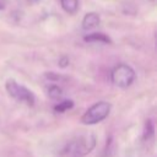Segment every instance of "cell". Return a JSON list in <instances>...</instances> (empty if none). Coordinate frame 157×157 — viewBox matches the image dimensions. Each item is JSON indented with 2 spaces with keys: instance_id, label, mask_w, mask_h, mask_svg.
Instances as JSON below:
<instances>
[{
  "instance_id": "1",
  "label": "cell",
  "mask_w": 157,
  "mask_h": 157,
  "mask_svg": "<svg viewBox=\"0 0 157 157\" xmlns=\"http://www.w3.org/2000/svg\"><path fill=\"white\" fill-rule=\"evenodd\" d=\"M110 103L108 102H97L93 105H91L82 115L81 118V123L85 125H92V124H97L99 121H102L103 119H105L109 113H110Z\"/></svg>"
},
{
  "instance_id": "2",
  "label": "cell",
  "mask_w": 157,
  "mask_h": 157,
  "mask_svg": "<svg viewBox=\"0 0 157 157\" xmlns=\"http://www.w3.org/2000/svg\"><path fill=\"white\" fill-rule=\"evenodd\" d=\"M94 145H96V139L92 134H90V135L80 136L70 141L69 145L65 147V152L74 157H80V156H83L91 152Z\"/></svg>"
},
{
  "instance_id": "3",
  "label": "cell",
  "mask_w": 157,
  "mask_h": 157,
  "mask_svg": "<svg viewBox=\"0 0 157 157\" xmlns=\"http://www.w3.org/2000/svg\"><path fill=\"white\" fill-rule=\"evenodd\" d=\"M110 78H112V82L117 87L126 88L134 82L135 71H134V69L131 66H129L126 64H119L112 70Z\"/></svg>"
},
{
  "instance_id": "4",
  "label": "cell",
  "mask_w": 157,
  "mask_h": 157,
  "mask_svg": "<svg viewBox=\"0 0 157 157\" xmlns=\"http://www.w3.org/2000/svg\"><path fill=\"white\" fill-rule=\"evenodd\" d=\"M6 91L12 98H15V99H17L20 102H25L28 105H33L34 104V94L26 86L17 83L12 78L6 81Z\"/></svg>"
},
{
  "instance_id": "5",
  "label": "cell",
  "mask_w": 157,
  "mask_h": 157,
  "mask_svg": "<svg viewBox=\"0 0 157 157\" xmlns=\"http://www.w3.org/2000/svg\"><path fill=\"white\" fill-rule=\"evenodd\" d=\"M101 23V18L97 12H88L85 15V17L82 18V29L85 31H91L96 27H98Z\"/></svg>"
},
{
  "instance_id": "6",
  "label": "cell",
  "mask_w": 157,
  "mask_h": 157,
  "mask_svg": "<svg viewBox=\"0 0 157 157\" xmlns=\"http://www.w3.org/2000/svg\"><path fill=\"white\" fill-rule=\"evenodd\" d=\"M60 4L63 10L69 15H74L78 10V0H60Z\"/></svg>"
},
{
  "instance_id": "7",
  "label": "cell",
  "mask_w": 157,
  "mask_h": 157,
  "mask_svg": "<svg viewBox=\"0 0 157 157\" xmlns=\"http://www.w3.org/2000/svg\"><path fill=\"white\" fill-rule=\"evenodd\" d=\"M86 42H99V43H110V38L104 34V33H101V32H93V33H90L87 36H85L83 38Z\"/></svg>"
},
{
  "instance_id": "8",
  "label": "cell",
  "mask_w": 157,
  "mask_h": 157,
  "mask_svg": "<svg viewBox=\"0 0 157 157\" xmlns=\"http://www.w3.org/2000/svg\"><path fill=\"white\" fill-rule=\"evenodd\" d=\"M72 107H74V102H72L71 99H65V101L60 102L59 104H56V105L54 107V110H55L56 113H64V112L71 109Z\"/></svg>"
},
{
  "instance_id": "9",
  "label": "cell",
  "mask_w": 157,
  "mask_h": 157,
  "mask_svg": "<svg viewBox=\"0 0 157 157\" xmlns=\"http://www.w3.org/2000/svg\"><path fill=\"white\" fill-rule=\"evenodd\" d=\"M48 96L52 99H59L63 96V90L61 87L56 86V85H52L48 87Z\"/></svg>"
},
{
  "instance_id": "10",
  "label": "cell",
  "mask_w": 157,
  "mask_h": 157,
  "mask_svg": "<svg viewBox=\"0 0 157 157\" xmlns=\"http://www.w3.org/2000/svg\"><path fill=\"white\" fill-rule=\"evenodd\" d=\"M152 136H153V124L151 120H147L145 124V129H144V139L147 140Z\"/></svg>"
},
{
  "instance_id": "11",
  "label": "cell",
  "mask_w": 157,
  "mask_h": 157,
  "mask_svg": "<svg viewBox=\"0 0 157 157\" xmlns=\"http://www.w3.org/2000/svg\"><path fill=\"white\" fill-rule=\"evenodd\" d=\"M67 65H69V58L63 56V58L59 59V66L60 67H66Z\"/></svg>"
},
{
  "instance_id": "12",
  "label": "cell",
  "mask_w": 157,
  "mask_h": 157,
  "mask_svg": "<svg viewBox=\"0 0 157 157\" xmlns=\"http://www.w3.org/2000/svg\"><path fill=\"white\" fill-rule=\"evenodd\" d=\"M27 1H28V2H31V4H37L39 0H27Z\"/></svg>"
},
{
  "instance_id": "13",
  "label": "cell",
  "mask_w": 157,
  "mask_h": 157,
  "mask_svg": "<svg viewBox=\"0 0 157 157\" xmlns=\"http://www.w3.org/2000/svg\"><path fill=\"white\" fill-rule=\"evenodd\" d=\"M1 9H4V5H2V2H0V10Z\"/></svg>"
},
{
  "instance_id": "14",
  "label": "cell",
  "mask_w": 157,
  "mask_h": 157,
  "mask_svg": "<svg viewBox=\"0 0 157 157\" xmlns=\"http://www.w3.org/2000/svg\"><path fill=\"white\" fill-rule=\"evenodd\" d=\"M151 1H155V0H151Z\"/></svg>"
}]
</instances>
